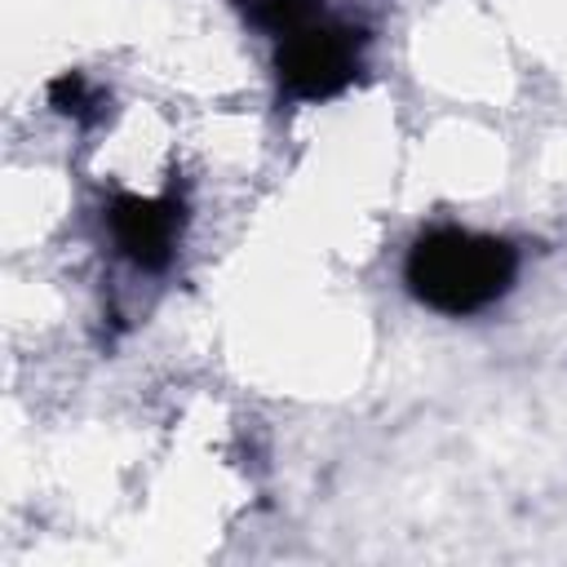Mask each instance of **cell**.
Segmentation results:
<instances>
[{
    "instance_id": "obj_1",
    "label": "cell",
    "mask_w": 567,
    "mask_h": 567,
    "mask_svg": "<svg viewBox=\"0 0 567 567\" xmlns=\"http://www.w3.org/2000/svg\"><path fill=\"white\" fill-rule=\"evenodd\" d=\"M518 279V248L501 235H478L465 226H430L412 239L403 257L408 292L447 319L478 315L496 306Z\"/></svg>"
},
{
    "instance_id": "obj_2",
    "label": "cell",
    "mask_w": 567,
    "mask_h": 567,
    "mask_svg": "<svg viewBox=\"0 0 567 567\" xmlns=\"http://www.w3.org/2000/svg\"><path fill=\"white\" fill-rule=\"evenodd\" d=\"M363 27L337 22V18H310L297 31L279 35L275 44V71L279 89L292 102H323L350 89L363 71Z\"/></svg>"
},
{
    "instance_id": "obj_3",
    "label": "cell",
    "mask_w": 567,
    "mask_h": 567,
    "mask_svg": "<svg viewBox=\"0 0 567 567\" xmlns=\"http://www.w3.org/2000/svg\"><path fill=\"white\" fill-rule=\"evenodd\" d=\"M111 235L120 244V252L142 266V270H164L173 261L177 235H182V199L177 195H159V199H142V195H115L111 199Z\"/></svg>"
},
{
    "instance_id": "obj_4",
    "label": "cell",
    "mask_w": 567,
    "mask_h": 567,
    "mask_svg": "<svg viewBox=\"0 0 567 567\" xmlns=\"http://www.w3.org/2000/svg\"><path fill=\"white\" fill-rule=\"evenodd\" d=\"M239 9H244V18H248L252 27H261V31H270V35H288V31H297L301 22H310V18L323 13L319 0H239Z\"/></svg>"
}]
</instances>
